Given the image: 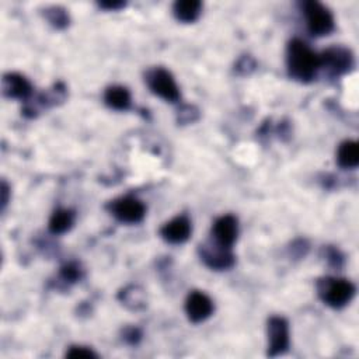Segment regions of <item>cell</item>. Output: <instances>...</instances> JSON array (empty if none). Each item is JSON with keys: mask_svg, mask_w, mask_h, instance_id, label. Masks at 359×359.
Masks as SVG:
<instances>
[{"mask_svg": "<svg viewBox=\"0 0 359 359\" xmlns=\"http://www.w3.org/2000/svg\"><path fill=\"white\" fill-rule=\"evenodd\" d=\"M48 20L55 25V27H66L67 25V14L65 13V10H59V8H53L52 11L48 13Z\"/></svg>", "mask_w": 359, "mask_h": 359, "instance_id": "ac0fdd59", "label": "cell"}, {"mask_svg": "<svg viewBox=\"0 0 359 359\" xmlns=\"http://www.w3.org/2000/svg\"><path fill=\"white\" fill-rule=\"evenodd\" d=\"M74 223V212L70 209H56L49 219V230L53 234H62L72 229Z\"/></svg>", "mask_w": 359, "mask_h": 359, "instance_id": "2e32d148", "label": "cell"}, {"mask_svg": "<svg viewBox=\"0 0 359 359\" xmlns=\"http://www.w3.org/2000/svg\"><path fill=\"white\" fill-rule=\"evenodd\" d=\"M191 231H192L191 220L184 215L171 219L160 229L161 237L171 244H181L187 241L191 236Z\"/></svg>", "mask_w": 359, "mask_h": 359, "instance_id": "8fae6325", "label": "cell"}, {"mask_svg": "<svg viewBox=\"0 0 359 359\" xmlns=\"http://www.w3.org/2000/svg\"><path fill=\"white\" fill-rule=\"evenodd\" d=\"M7 194H8V187H7V184L3 181V184H1V205H3V208H4L6 203H7Z\"/></svg>", "mask_w": 359, "mask_h": 359, "instance_id": "44dd1931", "label": "cell"}, {"mask_svg": "<svg viewBox=\"0 0 359 359\" xmlns=\"http://www.w3.org/2000/svg\"><path fill=\"white\" fill-rule=\"evenodd\" d=\"M338 164L342 168H355L359 164V146L355 140H345L339 144L337 153Z\"/></svg>", "mask_w": 359, "mask_h": 359, "instance_id": "9a60e30c", "label": "cell"}, {"mask_svg": "<svg viewBox=\"0 0 359 359\" xmlns=\"http://www.w3.org/2000/svg\"><path fill=\"white\" fill-rule=\"evenodd\" d=\"M317 293L325 304L334 309H341L352 300L355 286L348 279L323 278L317 282Z\"/></svg>", "mask_w": 359, "mask_h": 359, "instance_id": "7a4b0ae2", "label": "cell"}, {"mask_svg": "<svg viewBox=\"0 0 359 359\" xmlns=\"http://www.w3.org/2000/svg\"><path fill=\"white\" fill-rule=\"evenodd\" d=\"M108 209L114 217L122 223H139L146 213V206L135 196H123L112 201Z\"/></svg>", "mask_w": 359, "mask_h": 359, "instance_id": "5b68a950", "label": "cell"}, {"mask_svg": "<svg viewBox=\"0 0 359 359\" xmlns=\"http://www.w3.org/2000/svg\"><path fill=\"white\" fill-rule=\"evenodd\" d=\"M202 11V3L198 0H178L172 6L174 17L182 22H194Z\"/></svg>", "mask_w": 359, "mask_h": 359, "instance_id": "5bb4252c", "label": "cell"}, {"mask_svg": "<svg viewBox=\"0 0 359 359\" xmlns=\"http://www.w3.org/2000/svg\"><path fill=\"white\" fill-rule=\"evenodd\" d=\"M3 93L10 98L25 100L31 95L32 86L24 76L8 73L3 77Z\"/></svg>", "mask_w": 359, "mask_h": 359, "instance_id": "7c38bea8", "label": "cell"}, {"mask_svg": "<svg viewBox=\"0 0 359 359\" xmlns=\"http://www.w3.org/2000/svg\"><path fill=\"white\" fill-rule=\"evenodd\" d=\"M123 6H125L123 1H102V3H100V7L107 8V10H118Z\"/></svg>", "mask_w": 359, "mask_h": 359, "instance_id": "ffe728a7", "label": "cell"}, {"mask_svg": "<svg viewBox=\"0 0 359 359\" xmlns=\"http://www.w3.org/2000/svg\"><path fill=\"white\" fill-rule=\"evenodd\" d=\"M185 313L189 321L195 324L205 321L213 313V302L203 292L194 290L187 296Z\"/></svg>", "mask_w": 359, "mask_h": 359, "instance_id": "9c48e42d", "label": "cell"}, {"mask_svg": "<svg viewBox=\"0 0 359 359\" xmlns=\"http://www.w3.org/2000/svg\"><path fill=\"white\" fill-rule=\"evenodd\" d=\"M268 355H282L289 346V325L283 317H271L268 321Z\"/></svg>", "mask_w": 359, "mask_h": 359, "instance_id": "52a82bcc", "label": "cell"}, {"mask_svg": "<svg viewBox=\"0 0 359 359\" xmlns=\"http://www.w3.org/2000/svg\"><path fill=\"white\" fill-rule=\"evenodd\" d=\"M66 356L73 359H91L97 358V353H94L90 348L86 346H70V349L66 352Z\"/></svg>", "mask_w": 359, "mask_h": 359, "instance_id": "e0dca14e", "label": "cell"}, {"mask_svg": "<svg viewBox=\"0 0 359 359\" xmlns=\"http://www.w3.org/2000/svg\"><path fill=\"white\" fill-rule=\"evenodd\" d=\"M60 275H62V278H63L65 280H67V282H76V280L80 278V271H79V268H77L76 265L67 264V265H65V266L62 268Z\"/></svg>", "mask_w": 359, "mask_h": 359, "instance_id": "d6986e66", "label": "cell"}, {"mask_svg": "<svg viewBox=\"0 0 359 359\" xmlns=\"http://www.w3.org/2000/svg\"><path fill=\"white\" fill-rule=\"evenodd\" d=\"M286 65L290 77L310 81L320 69V56L302 39H292L286 49Z\"/></svg>", "mask_w": 359, "mask_h": 359, "instance_id": "6da1fadb", "label": "cell"}, {"mask_svg": "<svg viewBox=\"0 0 359 359\" xmlns=\"http://www.w3.org/2000/svg\"><path fill=\"white\" fill-rule=\"evenodd\" d=\"M105 104L116 111H125L130 107V93L126 87L111 86L105 90L104 94Z\"/></svg>", "mask_w": 359, "mask_h": 359, "instance_id": "4fadbf2b", "label": "cell"}, {"mask_svg": "<svg viewBox=\"0 0 359 359\" xmlns=\"http://www.w3.org/2000/svg\"><path fill=\"white\" fill-rule=\"evenodd\" d=\"M318 56H320V67H324L330 70V73L337 76L346 73L353 65V57L351 50L342 46L328 48Z\"/></svg>", "mask_w": 359, "mask_h": 359, "instance_id": "8992f818", "label": "cell"}, {"mask_svg": "<svg viewBox=\"0 0 359 359\" xmlns=\"http://www.w3.org/2000/svg\"><path fill=\"white\" fill-rule=\"evenodd\" d=\"M146 81L151 93L160 98L168 102H177L180 100V88L168 70L163 67L151 69L146 74Z\"/></svg>", "mask_w": 359, "mask_h": 359, "instance_id": "277c9868", "label": "cell"}, {"mask_svg": "<svg viewBox=\"0 0 359 359\" xmlns=\"http://www.w3.org/2000/svg\"><path fill=\"white\" fill-rule=\"evenodd\" d=\"M302 10L307 29L313 36H324L334 29L332 13L324 4L310 0L302 3Z\"/></svg>", "mask_w": 359, "mask_h": 359, "instance_id": "3957f363", "label": "cell"}, {"mask_svg": "<svg viewBox=\"0 0 359 359\" xmlns=\"http://www.w3.org/2000/svg\"><path fill=\"white\" fill-rule=\"evenodd\" d=\"M238 234V222L233 215H224L216 219L212 226V241L223 248L231 250Z\"/></svg>", "mask_w": 359, "mask_h": 359, "instance_id": "ba28073f", "label": "cell"}, {"mask_svg": "<svg viewBox=\"0 0 359 359\" xmlns=\"http://www.w3.org/2000/svg\"><path fill=\"white\" fill-rule=\"evenodd\" d=\"M201 257L205 264L213 269H227L234 264V255L231 250L223 248L213 241L201 245Z\"/></svg>", "mask_w": 359, "mask_h": 359, "instance_id": "30bf717a", "label": "cell"}]
</instances>
